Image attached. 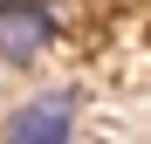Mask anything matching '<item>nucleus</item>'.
<instances>
[{"instance_id":"1","label":"nucleus","mask_w":151,"mask_h":144,"mask_svg":"<svg viewBox=\"0 0 151 144\" xmlns=\"http://www.w3.org/2000/svg\"><path fill=\"white\" fill-rule=\"evenodd\" d=\"M83 124V96L76 89H41L28 103H14L0 117V144H76Z\"/></svg>"},{"instance_id":"2","label":"nucleus","mask_w":151,"mask_h":144,"mask_svg":"<svg viewBox=\"0 0 151 144\" xmlns=\"http://www.w3.org/2000/svg\"><path fill=\"white\" fill-rule=\"evenodd\" d=\"M62 34V7L55 0H7L0 7V62L7 69H35Z\"/></svg>"},{"instance_id":"3","label":"nucleus","mask_w":151,"mask_h":144,"mask_svg":"<svg viewBox=\"0 0 151 144\" xmlns=\"http://www.w3.org/2000/svg\"><path fill=\"white\" fill-rule=\"evenodd\" d=\"M0 7H7V0H0Z\"/></svg>"}]
</instances>
